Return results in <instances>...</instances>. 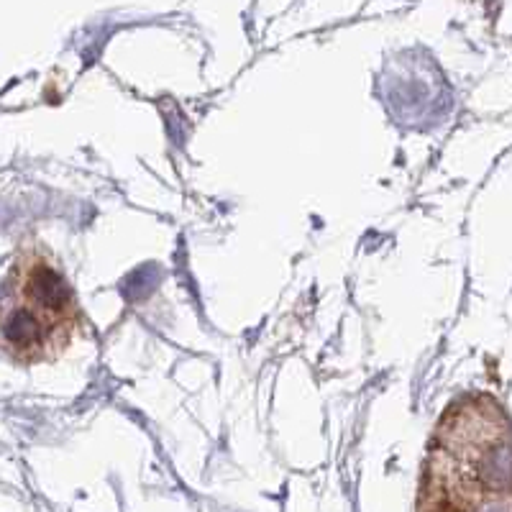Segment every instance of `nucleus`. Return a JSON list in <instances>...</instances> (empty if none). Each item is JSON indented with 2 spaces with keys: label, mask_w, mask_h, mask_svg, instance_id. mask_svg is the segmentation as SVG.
I'll return each mask as SVG.
<instances>
[{
  "label": "nucleus",
  "mask_w": 512,
  "mask_h": 512,
  "mask_svg": "<svg viewBox=\"0 0 512 512\" xmlns=\"http://www.w3.org/2000/svg\"><path fill=\"white\" fill-rule=\"evenodd\" d=\"M420 510H510L512 428L495 402L469 397L446 410L428 446Z\"/></svg>",
  "instance_id": "nucleus-1"
},
{
  "label": "nucleus",
  "mask_w": 512,
  "mask_h": 512,
  "mask_svg": "<svg viewBox=\"0 0 512 512\" xmlns=\"http://www.w3.org/2000/svg\"><path fill=\"white\" fill-rule=\"evenodd\" d=\"M80 328L75 292L47 246L26 244L6 277L3 349L16 364L54 361Z\"/></svg>",
  "instance_id": "nucleus-2"
}]
</instances>
